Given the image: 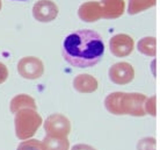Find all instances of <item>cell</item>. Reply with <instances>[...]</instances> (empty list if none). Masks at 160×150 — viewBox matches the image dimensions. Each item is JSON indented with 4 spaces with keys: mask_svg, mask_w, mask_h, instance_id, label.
Instances as JSON below:
<instances>
[{
    "mask_svg": "<svg viewBox=\"0 0 160 150\" xmlns=\"http://www.w3.org/2000/svg\"><path fill=\"white\" fill-rule=\"evenodd\" d=\"M133 40L128 34H116L109 41L110 53L115 57H127L133 50Z\"/></svg>",
    "mask_w": 160,
    "mask_h": 150,
    "instance_id": "obj_8",
    "label": "cell"
},
{
    "mask_svg": "<svg viewBox=\"0 0 160 150\" xmlns=\"http://www.w3.org/2000/svg\"><path fill=\"white\" fill-rule=\"evenodd\" d=\"M98 85H99L98 80L88 73L78 75L73 79V87L79 93H92V92L96 91Z\"/></svg>",
    "mask_w": 160,
    "mask_h": 150,
    "instance_id": "obj_11",
    "label": "cell"
},
{
    "mask_svg": "<svg viewBox=\"0 0 160 150\" xmlns=\"http://www.w3.org/2000/svg\"><path fill=\"white\" fill-rule=\"evenodd\" d=\"M8 78V69L7 66L0 62V85L6 81V79Z\"/></svg>",
    "mask_w": 160,
    "mask_h": 150,
    "instance_id": "obj_19",
    "label": "cell"
},
{
    "mask_svg": "<svg viewBox=\"0 0 160 150\" xmlns=\"http://www.w3.org/2000/svg\"><path fill=\"white\" fill-rule=\"evenodd\" d=\"M78 16L80 20L85 22H95L102 18L100 3L98 1H87L81 4L78 8Z\"/></svg>",
    "mask_w": 160,
    "mask_h": 150,
    "instance_id": "obj_9",
    "label": "cell"
},
{
    "mask_svg": "<svg viewBox=\"0 0 160 150\" xmlns=\"http://www.w3.org/2000/svg\"><path fill=\"white\" fill-rule=\"evenodd\" d=\"M11 112L15 114L18 111L22 110V108H32V110L37 111L36 101L34 100V98H32L28 94H18L11 100Z\"/></svg>",
    "mask_w": 160,
    "mask_h": 150,
    "instance_id": "obj_12",
    "label": "cell"
},
{
    "mask_svg": "<svg viewBox=\"0 0 160 150\" xmlns=\"http://www.w3.org/2000/svg\"><path fill=\"white\" fill-rule=\"evenodd\" d=\"M156 45L157 41L156 37L148 36V37H143L138 41L137 43V49L140 54H143L145 56L154 57L156 56Z\"/></svg>",
    "mask_w": 160,
    "mask_h": 150,
    "instance_id": "obj_14",
    "label": "cell"
},
{
    "mask_svg": "<svg viewBox=\"0 0 160 150\" xmlns=\"http://www.w3.org/2000/svg\"><path fill=\"white\" fill-rule=\"evenodd\" d=\"M101 13L104 19H117L124 13V0H101Z\"/></svg>",
    "mask_w": 160,
    "mask_h": 150,
    "instance_id": "obj_10",
    "label": "cell"
},
{
    "mask_svg": "<svg viewBox=\"0 0 160 150\" xmlns=\"http://www.w3.org/2000/svg\"><path fill=\"white\" fill-rule=\"evenodd\" d=\"M157 0H129L128 13L130 15H135L138 13L146 11L156 5Z\"/></svg>",
    "mask_w": 160,
    "mask_h": 150,
    "instance_id": "obj_15",
    "label": "cell"
},
{
    "mask_svg": "<svg viewBox=\"0 0 160 150\" xmlns=\"http://www.w3.org/2000/svg\"><path fill=\"white\" fill-rule=\"evenodd\" d=\"M138 150H156V140L153 137H145L137 144Z\"/></svg>",
    "mask_w": 160,
    "mask_h": 150,
    "instance_id": "obj_17",
    "label": "cell"
},
{
    "mask_svg": "<svg viewBox=\"0 0 160 150\" xmlns=\"http://www.w3.org/2000/svg\"><path fill=\"white\" fill-rule=\"evenodd\" d=\"M41 143L43 150H68L70 148L68 137H56V136L45 135V137Z\"/></svg>",
    "mask_w": 160,
    "mask_h": 150,
    "instance_id": "obj_13",
    "label": "cell"
},
{
    "mask_svg": "<svg viewBox=\"0 0 160 150\" xmlns=\"http://www.w3.org/2000/svg\"><path fill=\"white\" fill-rule=\"evenodd\" d=\"M109 78L116 85H127L135 78V70L132 65L127 62L115 63L109 69Z\"/></svg>",
    "mask_w": 160,
    "mask_h": 150,
    "instance_id": "obj_6",
    "label": "cell"
},
{
    "mask_svg": "<svg viewBox=\"0 0 160 150\" xmlns=\"http://www.w3.org/2000/svg\"><path fill=\"white\" fill-rule=\"evenodd\" d=\"M144 108H145L146 114H150V115H152V116H156L157 115V113H156V97L148 98L146 101H145Z\"/></svg>",
    "mask_w": 160,
    "mask_h": 150,
    "instance_id": "obj_18",
    "label": "cell"
},
{
    "mask_svg": "<svg viewBox=\"0 0 160 150\" xmlns=\"http://www.w3.org/2000/svg\"><path fill=\"white\" fill-rule=\"evenodd\" d=\"M18 1H23V0H18Z\"/></svg>",
    "mask_w": 160,
    "mask_h": 150,
    "instance_id": "obj_22",
    "label": "cell"
},
{
    "mask_svg": "<svg viewBox=\"0 0 160 150\" xmlns=\"http://www.w3.org/2000/svg\"><path fill=\"white\" fill-rule=\"evenodd\" d=\"M0 9H1V0H0Z\"/></svg>",
    "mask_w": 160,
    "mask_h": 150,
    "instance_id": "obj_21",
    "label": "cell"
},
{
    "mask_svg": "<svg viewBox=\"0 0 160 150\" xmlns=\"http://www.w3.org/2000/svg\"><path fill=\"white\" fill-rule=\"evenodd\" d=\"M71 150H96L95 148H93L92 146H88V144H82V143H79V144H76L73 146V148Z\"/></svg>",
    "mask_w": 160,
    "mask_h": 150,
    "instance_id": "obj_20",
    "label": "cell"
},
{
    "mask_svg": "<svg viewBox=\"0 0 160 150\" xmlns=\"http://www.w3.org/2000/svg\"><path fill=\"white\" fill-rule=\"evenodd\" d=\"M16 150H43L42 143L35 138H28L24 140L18 146Z\"/></svg>",
    "mask_w": 160,
    "mask_h": 150,
    "instance_id": "obj_16",
    "label": "cell"
},
{
    "mask_svg": "<svg viewBox=\"0 0 160 150\" xmlns=\"http://www.w3.org/2000/svg\"><path fill=\"white\" fill-rule=\"evenodd\" d=\"M146 96L143 93H125V92H112L104 99V107L110 114L114 115H132L144 116L146 115L144 105Z\"/></svg>",
    "mask_w": 160,
    "mask_h": 150,
    "instance_id": "obj_2",
    "label": "cell"
},
{
    "mask_svg": "<svg viewBox=\"0 0 160 150\" xmlns=\"http://www.w3.org/2000/svg\"><path fill=\"white\" fill-rule=\"evenodd\" d=\"M44 132L49 136L68 137L71 132V122L63 114L55 113L49 115L44 122Z\"/></svg>",
    "mask_w": 160,
    "mask_h": 150,
    "instance_id": "obj_4",
    "label": "cell"
},
{
    "mask_svg": "<svg viewBox=\"0 0 160 150\" xmlns=\"http://www.w3.org/2000/svg\"><path fill=\"white\" fill-rule=\"evenodd\" d=\"M42 116L32 108H22L15 113L14 125H15L16 137L24 141L32 137L42 125Z\"/></svg>",
    "mask_w": 160,
    "mask_h": 150,
    "instance_id": "obj_3",
    "label": "cell"
},
{
    "mask_svg": "<svg viewBox=\"0 0 160 150\" xmlns=\"http://www.w3.org/2000/svg\"><path fill=\"white\" fill-rule=\"evenodd\" d=\"M18 72L24 79H37L43 76L44 64L37 57H23L18 63Z\"/></svg>",
    "mask_w": 160,
    "mask_h": 150,
    "instance_id": "obj_5",
    "label": "cell"
},
{
    "mask_svg": "<svg viewBox=\"0 0 160 150\" xmlns=\"http://www.w3.org/2000/svg\"><path fill=\"white\" fill-rule=\"evenodd\" d=\"M58 15V6L51 0H38L32 6V16L40 22H50Z\"/></svg>",
    "mask_w": 160,
    "mask_h": 150,
    "instance_id": "obj_7",
    "label": "cell"
},
{
    "mask_svg": "<svg viewBox=\"0 0 160 150\" xmlns=\"http://www.w3.org/2000/svg\"><path fill=\"white\" fill-rule=\"evenodd\" d=\"M62 54L70 65L85 69L98 64L104 54V43L100 34L82 29L71 33L63 42Z\"/></svg>",
    "mask_w": 160,
    "mask_h": 150,
    "instance_id": "obj_1",
    "label": "cell"
}]
</instances>
